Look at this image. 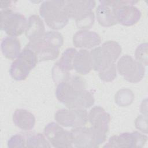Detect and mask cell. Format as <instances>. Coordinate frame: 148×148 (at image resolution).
Wrapping results in <instances>:
<instances>
[{
  "mask_svg": "<svg viewBox=\"0 0 148 148\" xmlns=\"http://www.w3.org/2000/svg\"><path fill=\"white\" fill-rule=\"evenodd\" d=\"M89 121L98 143H103L106 139V134L109 131L110 116L101 106H94L88 114Z\"/></svg>",
  "mask_w": 148,
  "mask_h": 148,
  "instance_id": "obj_8",
  "label": "cell"
},
{
  "mask_svg": "<svg viewBox=\"0 0 148 148\" xmlns=\"http://www.w3.org/2000/svg\"><path fill=\"white\" fill-rule=\"evenodd\" d=\"M44 23L37 14L29 17L27 27L25 31V36L29 41H33L42 37L45 33Z\"/></svg>",
  "mask_w": 148,
  "mask_h": 148,
  "instance_id": "obj_19",
  "label": "cell"
},
{
  "mask_svg": "<svg viewBox=\"0 0 148 148\" xmlns=\"http://www.w3.org/2000/svg\"><path fill=\"white\" fill-rule=\"evenodd\" d=\"M138 1L122 0L100 1L97 10V19L103 27H111L117 24V12L119 8L125 5H134Z\"/></svg>",
  "mask_w": 148,
  "mask_h": 148,
  "instance_id": "obj_6",
  "label": "cell"
},
{
  "mask_svg": "<svg viewBox=\"0 0 148 148\" xmlns=\"http://www.w3.org/2000/svg\"><path fill=\"white\" fill-rule=\"evenodd\" d=\"M73 147L97 148L99 145L91 127H78L71 131Z\"/></svg>",
  "mask_w": 148,
  "mask_h": 148,
  "instance_id": "obj_15",
  "label": "cell"
},
{
  "mask_svg": "<svg viewBox=\"0 0 148 148\" xmlns=\"http://www.w3.org/2000/svg\"><path fill=\"white\" fill-rule=\"evenodd\" d=\"M63 43L62 34L56 31H50L45 32L38 39L29 41L26 47L34 52L38 61H44L56 59Z\"/></svg>",
  "mask_w": 148,
  "mask_h": 148,
  "instance_id": "obj_2",
  "label": "cell"
},
{
  "mask_svg": "<svg viewBox=\"0 0 148 148\" xmlns=\"http://www.w3.org/2000/svg\"><path fill=\"white\" fill-rule=\"evenodd\" d=\"M13 121L16 126L24 131L32 130L35 124L34 115L24 109H16L13 114Z\"/></svg>",
  "mask_w": 148,
  "mask_h": 148,
  "instance_id": "obj_20",
  "label": "cell"
},
{
  "mask_svg": "<svg viewBox=\"0 0 148 148\" xmlns=\"http://www.w3.org/2000/svg\"><path fill=\"white\" fill-rule=\"evenodd\" d=\"M66 9L69 18L78 21L93 14L95 7L94 1H65Z\"/></svg>",
  "mask_w": 148,
  "mask_h": 148,
  "instance_id": "obj_14",
  "label": "cell"
},
{
  "mask_svg": "<svg viewBox=\"0 0 148 148\" xmlns=\"http://www.w3.org/2000/svg\"><path fill=\"white\" fill-rule=\"evenodd\" d=\"M134 98V94L130 89L121 88L115 94L114 101L119 106L127 107L132 103Z\"/></svg>",
  "mask_w": 148,
  "mask_h": 148,
  "instance_id": "obj_23",
  "label": "cell"
},
{
  "mask_svg": "<svg viewBox=\"0 0 148 148\" xmlns=\"http://www.w3.org/2000/svg\"><path fill=\"white\" fill-rule=\"evenodd\" d=\"M44 134L50 143L55 147H73L71 131L64 130L55 122L47 124L44 129Z\"/></svg>",
  "mask_w": 148,
  "mask_h": 148,
  "instance_id": "obj_13",
  "label": "cell"
},
{
  "mask_svg": "<svg viewBox=\"0 0 148 148\" xmlns=\"http://www.w3.org/2000/svg\"><path fill=\"white\" fill-rule=\"evenodd\" d=\"M101 42L99 35L95 32L82 29L77 31L73 37V43L76 47L92 49Z\"/></svg>",
  "mask_w": 148,
  "mask_h": 148,
  "instance_id": "obj_16",
  "label": "cell"
},
{
  "mask_svg": "<svg viewBox=\"0 0 148 148\" xmlns=\"http://www.w3.org/2000/svg\"><path fill=\"white\" fill-rule=\"evenodd\" d=\"M28 20L25 16L12 9L1 10V29L10 36L21 35L27 27Z\"/></svg>",
  "mask_w": 148,
  "mask_h": 148,
  "instance_id": "obj_7",
  "label": "cell"
},
{
  "mask_svg": "<svg viewBox=\"0 0 148 148\" xmlns=\"http://www.w3.org/2000/svg\"><path fill=\"white\" fill-rule=\"evenodd\" d=\"M13 2V1H1V9H11Z\"/></svg>",
  "mask_w": 148,
  "mask_h": 148,
  "instance_id": "obj_28",
  "label": "cell"
},
{
  "mask_svg": "<svg viewBox=\"0 0 148 148\" xmlns=\"http://www.w3.org/2000/svg\"><path fill=\"white\" fill-rule=\"evenodd\" d=\"M27 147H50L49 142L40 133L25 134Z\"/></svg>",
  "mask_w": 148,
  "mask_h": 148,
  "instance_id": "obj_22",
  "label": "cell"
},
{
  "mask_svg": "<svg viewBox=\"0 0 148 148\" xmlns=\"http://www.w3.org/2000/svg\"><path fill=\"white\" fill-rule=\"evenodd\" d=\"M147 114L139 115L137 117L135 121V127L139 131L145 134L147 133Z\"/></svg>",
  "mask_w": 148,
  "mask_h": 148,
  "instance_id": "obj_27",
  "label": "cell"
},
{
  "mask_svg": "<svg viewBox=\"0 0 148 148\" xmlns=\"http://www.w3.org/2000/svg\"><path fill=\"white\" fill-rule=\"evenodd\" d=\"M140 10L133 5L121 6L117 12L118 23L125 26H132L137 23L141 17Z\"/></svg>",
  "mask_w": 148,
  "mask_h": 148,
  "instance_id": "obj_17",
  "label": "cell"
},
{
  "mask_svg": "<svg viewBox=\"0 0 148 148\" xmlns=\"http://www.w3.org/2000/svg\"><path fill=\"white\" fill-rule=\"evenodd\" d=\"M57 99L69 109H86L94 103L93 93L86 90V81L78 75H71L68 80L57 84Z\"/></svg>",
  "mask_w": 148,
  "mask_h": 148,
  "instance_id": "obj_1",
  "label": "cell"
},
{
  "mask_svg": "<svg viewBox=\"0 0 148 148\" xmlns=\"http://www.w3.org/2000/svg\"><path fill=\"white\" fill-rule=\"evenodd\" d=\"M54 119L63 127L76 128L87 123L88 113L85 109H61L56 112Z\"/></svg>",
  "mask_w": 148,
  "mask_h": 148,
  "instance_id": "obj_10",
  "label": "cell"
},
{
  "mask_svg": "<svg viewBox=\"0 0 148 148\" xmlns=\"http://www.w3.org/2000/svg\"><path fill=\"white\" fill-rule=\"evenodd\" d=\"M40 16L53 29H60L65 27L69 19L65 1H43L39 8Z\"/></svg>",
  "mask_w": 148,
  "mask_h": 148,
  "instance_id": "obj_4",
  "label": "cell"
},
{
  "mask_svg": "<svg viewBox=\"0 0 148 148\" xmlns=\"http://www.w3.org/2000/svg\"><path fill=\"white\" fill-rule=\"evenodd\" d=\"M147 140V136L138 131L124 132L111 136L103 147H142Z\"/></svg>",
  "mask_w": 148,
  "mask_h": 148,
  "instance_id": "obj_12",
  "label": "cell"
},
{
  "mask_svg": "<svg viewBox=\"0 0 148 148\" xmlns=\"http://www.w3.org/2000/svg\"><path fill=\"white\" fill-rule=\"evenodd\" d=\"M8 147H26L25 134H18L13 135L8 141Z\"/></svg>",
  "mask_w": 148,
  "mask_h": 148,
  "instance_id": "obj_24",
  "label": "cell"
},
{
  "mask_svg": "<svg viewBox=\"0 0 148 148\" xmlns=\"http://www.w3.org/2000/svg\"><path fill=\"white\" fill-rule=\"evenodd\" d=\"M99 77L103 82H112L117 77V69L115 64L109 68L99 72Z\"/></svg>",
  "mask_w": 148,
  "mask_h": 148,
  "instance_id": "obj_26",
  "label": "cell"
},
{
  "mask_svg": "<svg viewBox=\"0 0 148 148\" xmlns=\"http://www.w3.org/2000/svg\"><path fill=\"white\" fill-rule=\"evenodd\" d=\"M135 57L136 60L145 65H147V44L142 43L139 45L135 50Z\"/></svg>",
  "mask_w": 148,
  "mask_h": 148,
  "instance_id": "obj_25",
  "label": "cell"
},
{
  "mask_svg": "<svg viewBox=\"0 0 148 148\" xmlns=\"http://www.w3.org/2000/svg\"><path fill=\"white\" fill-rule=\"evenodd\" d=\"M73 68L81 75H86L92 69V62L90 53L86 49L77 51L73 60Z\"/></svg>",
  "mask_w": 148,
  "mask_h": 148,
  "instance_id": "obj_18",
  "label": "cell"
},
{
  "mask_svg": "<svg viewBox=\"0 0 148 148\" xmlns=\"http://www.w3.org/2000/svg\"><path fill=\"white\" fill-rule=\"evenodd\" d=\"M117 69L119 73L125 80L132 83L141 81L145 74L143 64L129 55H124L119 59Z\"/></svg>",
  "mask_w": 148,
  "mask_h": 148,
  "instance_id": "obj_9",
  "label": "cell"
},
{
  "mask_svg": "<svg viewBox=\"0 0 148 148\" xmlns=\"http://www.w3.org/2000/svg\"><path fill=\"white\" fill-rule=\"evenodd\" d=\"M121 51V46L113 40L106 41L101 46L93 49L90 53L92 69L101 72L109 68L114 64Z\"/></svg>",
  "mask_w": 148,
  "mask_h": 148,
  "instance_id": "obj_3",
  "label": "cell"
},
{
  "mask_svg": "<svg viewBox=\"0 0 148 148\" xmlns=\"http://www.w3.org/2000/svg\"><path fill=\"white\" fill-rule=\"evenodd\" d=\"M1 48L3 56L8 59L13 60L20 53V43L19 39L14 36L4 38L1 44Z\"/></svg>",
  "mask_w": 148,
  "mask_h": 148,
  "instance_id": "obj_21",
  "label": "cell"
},
{
  "mask_svg": "<svg viewBox=\"0 0 148 148\" xmlns=\"http://www.w3.org/2000/svg\"><path fill=\"white\" fill-rule=\"evenodd\" d=\"M38 62V58L34 52L25 46L10 65L9 69L10 76L17 81L25 80L30 71L35 67Z\"/></svg>",
  "mask_w": 148,
  "mask_h": 148,
  "instance_id": "obj_5",
  "label": "cell"
},
{
  "mask_svg": "<svg viewBox=\"0 0 148 148\" xmlns=\"http://www.w3.org/2000/svg\"><path fill=\"white\" fill-rule=\"evenodd\" d=\"M76 51L73 47L66 49L60 60L54 64L52 69V78L56 84L66 81L71 76L70 71L73 69V60Z\"/></svg>",
  "mask_w": 148,
  "mask_h": 148,
  "instance_id": "obj_11",
  "label": "cell"
}]
</instances>
